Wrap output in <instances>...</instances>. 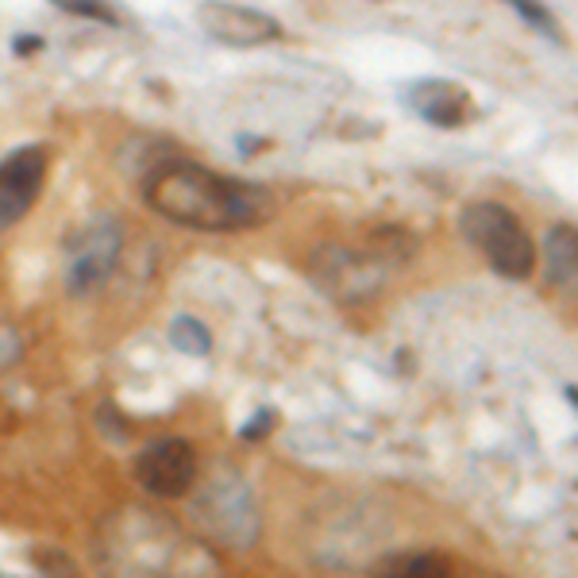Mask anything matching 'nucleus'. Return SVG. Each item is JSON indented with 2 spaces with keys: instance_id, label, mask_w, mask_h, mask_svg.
Wrapping results in <instances>:
<instances>
[{
  "instance_id": "0eeeda50",
  "label": "nucleus",
  "mask_w": 578,
  "mask_h": 578,
  "mask_svg": "<svg viewBox=\"0 0 578 578\" xmlns=\"http://www.w3.org/2000/svg\"><path fill=\"white\" fill-rule=\"evenodd\" d=\"M197 23L228 46H255L282 35V23H278L275 15L259 12V8H244V4H201Z\"/></svg>"
},
{
  "instance_id": "f03ea898",
  "label": "nucleus",
  "mask_w": 578,
  "mask_h": 578,
  "mask_svg": "<svg viewBox=\"0 0 578 578\" xmlns=\"http://www.w3.org/2000/svg\"><path fill=\"white\" fill-rule=\"evenodd\" d=\"M459 228H463L467 244L479 247L502 278L525 282V278L533 275L536 247L513 208L497 205V201H474V205H467L463 216H459Z\"/></svg>"
},
{
  "instance_id": "f3484780",
  "label": "nucleus",
  "mask_w": 578,
  "mask_h": 578,
  "mask_svg": "<svg viewBox=\"0 0 578 578\" xmlns=\"http://www.w3.org/2000/svg\"><path fill=\"white\" fill-rule=\"evenodd\" d=\"M35 46H39V39H20V43H15V51L28 54V51H35Z\"/></svg>"
},
{
  "instance_id": "423d86ee",
  "label": "nucleus",
  "mask_w": 578,
  "mask_h": 578,
  "mask_svg": "<svg viewBox=\"0 0 578 578\" xmlns=\"http://www.w3.org/2000/svg\"><path fill=\"white\" fill-rule=\"evenodd\" d=\"M46 178V151L43 147H15L0 159V232L15 228L31 205L39 201Z\"/></svg>"
},
{
  "instance_id": "9d476101",
  "label": "nucleus",
  "mask_w": 578,
  "mask_h": 578,
  "mask_svg": "<svg viewBox=\"0 0 578 578\" xmlns=\"http://www.w3.org/2000/svg\"><path fill=\"white\" fill-rule=\"evenodd\" d=\"M578 244H575V228L571 224H556L548 232V244H544V255H548V278L556 286H571L575 282V259H578Z\"/></svg>"
},
{
  "instance_id": "ddd939ff",
  "label": "nucleus",
  "mask_w": 578,
  "mask_h": 578,
  "mask_svg": "<svg viewBox=\"0 0 578 578\" xmlns=\"http://www.w3.org/2000/svg\"><path fill=\"white\" fill-rule=\"evenodd\" d=\"M58 8H66V12H74V15H89V20H105V23H113V20H116V15L108 12V8L89 4V0H62Z\"/></svg>"
},
{
  "instance_id": "f257e3e1",
  "label": "nucleus",
  "mask_w": 578,
  "mask_h": 578,
  "mask_svg": "<svg viewBox=\"0 0 578 578\" xmlns=\"http://www.w3.org/2000/svg\"><path fill=\"white\" fill-rule=\"evenodd\" d=\"M143 201L159 216L197 232H239L275 216V197L263 185L216 174L190 159L154 162L143 178Z\"/></svg>"
},
{
  "instance_id": "9b49d317",
  "label": "nucleus",
  "mask_w": 578,
  "mask_h": 578,
  "mask_svg": "<svg viewBox=\"0 0 578 578\" xmlns=\"http://www.w3.org/2000/svg\"><path fill=\"white\" fill-rule=\"evenodd\" d=\"M170 343H174L178 351H185V355H208L213 335H208V328L201 324V320L178 317L174 324H170Z\"/></svg>"
},
{
  "instance_id": "4468645a",
  "label": "nucleus",
  "mask_w": 578,
  "mask_h": 578,
  "mask_svg": "<svg viewBox=\"0 0 578 578\" xmlns=\"http://www.w3.org/2000/svg\"><path fill=\"white\" fill-rule=\"evenodd\" d=\"M97 425L108 432V440H116V443L124 440V420L113 413V402H105V405H100V409H97Z\"/></svg>"
},
{
  "instance_id": "dca6fc26",
  "label": "nucleus",
  "mask_w": 578,
  "mask_h": 578,
  "mask_svg": "<svg viewBox=\"0 0 578 578\" xmlns=\"http://www.w3.org/2000/svg\"><path fill=\"white\" fill-rule=\"evenodd\" d=\"M517 12L525 15L528 23H540V28L548 31V35H556V20H552V15L544 12V8H528V4H517Z\"/></svg>"
},
{
  "instance_id": "f8f14e48",
  "label": "nucleus",
  "mask_w": 578,
  "mask_h": 578,
  "mask_svg": "<svg viewBox=\"0 0 578 578\" xmlns=\"http://www.w3.org/2000/svg\"><path fill=\"white\" fill-rule=\"evenodd\" d=\"M15 358H20V335H15V328H8L4 320H0V371L12 366Z\"/></svg>"
},
{
  "instance_id": "20e7f679",
  "label": "nucleus",
  "mask_w": 578,
  "mask_h": 578,
  "mask_svg": "<svg viewBox=\"0 0 578 578\" xmlns=\"http://www.w3.org/2000/svg\"><path fill=\"white\" fill-rule=\"evenodd\" d=\"M124 232L113 216H97L66 244V293L89 297L108 282L116 259H120Z\"/></svg>"
},
{
  "instance_id": "6e6552de",
  "label": "nucleus",
  "mask_w": 578,
  "mask_h": 578,
  "mask_svg": "<svg viewBox=\"0 0 578 578\" xmlns=\"http://www.w3.org/2000/svg\"><path fill=\"white\" fill-rule=\"evenodd\" d=\"M409 108L432 128H463L471 116V93L448 77H425L409 85Z\"/></svg>"
},
{
  "instance_id": "2eb2a0df",
  "label": "nucleus",
  "mask_w": 578,
  "mask_h": 578,
  "mask_svg": "<svg viewBox=\"0 0 578 578\" xmlns=\"http://www.w3.org/2000/svg\"><path fill=\"white\" fill-rule=\"evenodd\" d=\"M270 425H275V413H270V409H263L259 417H255V420H247V425H244V440H263V432H267Z\"/></svg>"
},
{
  "instance_id": "7ed1b4c3",
  "label": "nucleus",
  "mask_w": 578,
  "mask_h": 578,
  "mask_svg": "<svg viewBox=\"0 0 578 578\" xmlns=\"http://www.w3.org/2000/svg\"><path fill=\"white\" fill-rule=\"evenodd\" d=\"M201 528L213 533L216 540L232 544V548H247V544L259 536V513H255V497L244 486V479L232 471H221L201 497L193 502Z\"/></svg>"
},
{
  "instance_id": "39448f33",
  "label": "nucleus",
  "mask_w": 578,
  "mask_h": 578,
  "mask_svg": "<svg viewBox=\"0 0 578 578\" xmlns=\"http://www.w3.org/2000/svg\"><path fill=\"white\" fill-rule=\"evenodd\" d=\"M193 474H197V456L182 436H162L147 443L136 459V479L151 497H182L193 486Z\"/></svg>"
},
{
  "instance_id": "1a4fd4ad",
  "label": "nucleus",
  "mask_w": 578,
  "mask_h": 578,
  "mask_svg": "<svg viewBox=\"0 0 578 578\" xmlns=\"http://www.w3.org/2000/svg\"><path fill=\"white\" fill-rule=\"evenodd\" d=\"M371 578H451V559L440 552H397L371 567Z\"/></svg>"
}]
</instances>
